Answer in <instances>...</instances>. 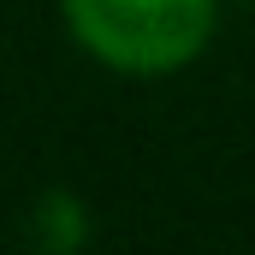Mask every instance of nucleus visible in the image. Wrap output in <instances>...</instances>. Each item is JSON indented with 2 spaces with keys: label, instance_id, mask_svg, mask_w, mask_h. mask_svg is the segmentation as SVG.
Here are the masks:
<instances>
[{
  "label": "nucleus",
  "instance_id": "nucleus-1",
  "mask_svg": "<svg viewBox=\"0 0 255 255\" xmlns=\"http://www.w3.org/2000/svg\"><path fill=\"white\" fill-rule=\"evenodd\" d=\"M83 54L119 77H172L208 48L220 0H60Z\"/></svg>",
  "mask_w": 255,
  "mask_h": 255
},
{
  "label": "nucleus",
  "instance_id": "nucleus-2",
  "mask_svg": "<svg viewBox=\"0 0 255 255\" xmlns=\"http://www.w3.org/2000/svg\"><path fill=\"white\" fill-rule=\"evenodd\" d=\"M36 244L42 250H83L89 244V214H83V202L77 196H65V190H48L42 202H36Z\"/></svg>",
  "mask_w": 255,
  "mask_h": 255
}]
</instances>
